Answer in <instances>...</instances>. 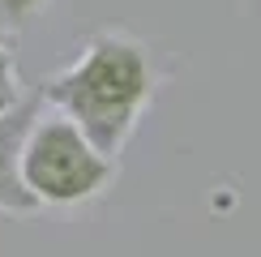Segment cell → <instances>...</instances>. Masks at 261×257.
Listing matches in <instances>:
<instances>
[{"mask_svg": "<svg viewBox=\"0 0 261 257\" xmlns=\"http://www.w3.org/2000/svg\"><path fill=\"white\" fill-rule=\"evenodd\" d=\"M43 107L47 103L35 90L21 107H13L9 116H0V214H17V219L39 214V201L30 197L26 180H21V146H26V133L39 120Z\"/></svg>", "mask_w": 261, "mask_h": 257, "instance_id": "obj_3", "label": "cell"}, {"mask_svg": "<svg viewBox=\"0 0 261 257\" xmlns=\"http://www.w3.org/2000/svg\"><path fill=\"white\" fill-rule=\"evenodd\" d=\"M35 90L21 86V69H17V56L5 39H0V116H9L13 107H21Z\"/></svg>", "mask_w": 261, "mask_h": 257, "instance_id": "obj_4", "label": "cell"}, {"mask_svg": "<svg viewBox=\"0 0 261 257\" xmlns=\"http://www.w3.org/2000/svg\"><path fill=\"white\" fill-rule=\"evenodd\" d=\"M159 86L163 64L154 52L137 35L103 30L77 52L73 64L39 82V99L51 112L69 116L107 159H120L141 116L154 103Z\"/></svg>", "mask_w": 261, "mask_h": 257, "instance_id": "obj_1", "label": "cell"}, {"mask_svg": "<svg viewBox=\"0 0 261 257\" xmlns=\"http://www.w3.org/2000/svg\"><path fill=\"white\" fill-rule=\"evenodd\" d=\"M43 9H47V0H0V39L21 35Z\"/></svg>", "mask_w": 261, "mask_h": 257, "instance_id": "obj_5", "label": "cell"}, {"mask_svg": "<svg viewBox=\"0 0 261 257\" xmlns=\"http://www.w3.org/2000/svg\"><path fill=\"white\" fill-rule=\"evenodd\" d=\"M21 180L39 210H73L112 189L116 159H107L69 116L39 112L21 146Z\"/></svg>", "mask_w": 261, "mask_h": 257, "instance_id": "obj_2", "label": "cell"}]
</instances>
